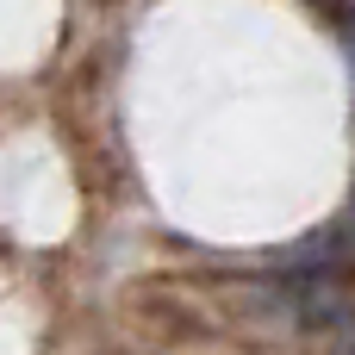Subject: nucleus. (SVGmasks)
Wrapping results in <instances>:
<instances>
[{
    "instance_id": "nucleus-1",
    "label": "nucleus",
    "mask_w": 355,
    "mask_h": 355,
    "mask_svg": "<svg viewBox=\"0 0 355 355\" xmlns=\"http://www.w3.org/2000/svg\"><path fill=\"white\" fill-rule=\"evenodd\" d=\"M337 25H343V50H349V69H355V6L337 12Z\"/></svg>"
},
{
    "instance_id": "nucleus-2",
    "label": "nucleus",
    "mask_w": 355,
    "mask_h": 355,
    "mask_svg": "<svg viewBox=\"0 0 355 355\" xmlns=\"http://www.w3.org/2000/svg\"><path fill=\"white\" fill-rule=\"evenodd\" d=\"M349 212H355V193H349Z\"/></svg>"
}]
</instances>
